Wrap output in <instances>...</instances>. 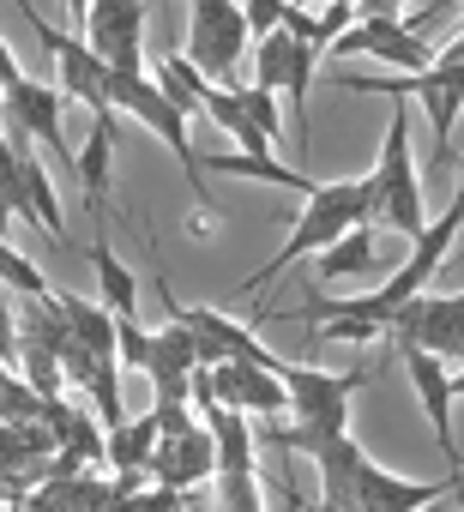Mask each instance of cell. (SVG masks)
<instances>
[{
    "label": "cell",
    "instance_id": "3957f363",
    "mask_svg": "<svg viewBox=\"0 0 464 512\" xmlns=\"http://www.w3.org/2000/svg\"><path fill=\"white\" fill-rule=\"evenodd\" d=\"M284 392H290V410H296V428H266L272 446H290V452H308L320 434H344L350 428V398L362 392L368 374H326V368H278Z\"/></svg>",
    "mask_w": 464,
    "mask_h": 512
},
{
    "label": "cell",
    "instance_id": "277c9868",
    "mask_svg": "<svg viewBox=\"0 0 464 512\" xmlns=\"http://www.w3.org/2000/svg\"><path fill=\"white\" fill-rule=\"evenodd\" d=\"M103 91H109V109H115V115H139V121L175 151V163H181V175H187V187H193V211H211V199H205V169H199V151H193V139H187V115L157 91V79H151V73H115V67H103Z\"/></svg>",
    "mask_w": 464,
    "mask_h": 512
},
{
    "label": "cell",
    "instance_id": "4dcf8cb0",
    "mask_svg": "<svg viewBox=\"0 0 464 512\" xmlns=\"http://www.w3.org/2000/svg\"><path fill=\"white\" fill-rule=\"evenodd\" d=\"M452 398H464V368H458V374H452Z\"/></svg>",
    "mask_w": 464,
    "mask_h": 512
},
{
    "label": "cell",
    "instance_id": "d6986e66",
    "mask_svg": "<svg viewBox=\"0 0 464 512\" xmlns=\"http://www.w3.org/2000/svg\"><path fill=\"white\" fill-rule=\"evenodd\" d=\"M211 175H242V181H272V187H290V193H314L320 181H308L302 169H290V163H272V157H248V151H223V157H199Z\"/></svg>",
    "mask_w": 464,
    "mask_h": 512
},
{
    "label": "cell",
    "instance_id": "ffe728a7",
    "mask_svg": "<svg viewBox=\"0 0 464 512\" xmlns=\"http://www.w3.org/2000/svg\"><path fill=\"white\" fill-rule=\"evenodd\" d=\"M151 452H157V422H151V416L121 422V428H109V434H103V458H109V470H115V476H145Z\"/></svg>",
    "mask_w": 464,
    "mask_h": 512
},
{
    "label": "cell",
    "instance_id": "ac0fdd59",
    "mask_svg": "<svg viewBox=\"0 0 464 512\" xmlns=\"http://www.w3.org/2000/svg\"><path fill=\"white\" fill-rule=\"evenodd\" d=\"M109 151H115V115H91V139L79 151V181H85V205L91 223H103V181H109Z\"/></svg>",
    "mask_w": 464,
    "mask_h": 512
},
{
    "label": "cell",
    "instance_id": "484cf974",
    "mask_svg": "<svg viewBox=\"0 0 464 512\" xmlns=\"http://www.w3.org/2000/svg\"><path fill=\"white\" fill-rule=\"evenodd\" d=\"M0 284H13L25 302H43V296H49V278H43L31 260H25V253H19L7 235H0Z\"/></svg>",
    "mask_w": 464,
    "mask_h": 512
},
{
    "label": "cell",
    "instance_id": "30bf717a",
    "mask_svg": "<svg viewBox=\"0 0 464 512\" xmlns=\"http://www.w3.org/2000/svg\"><path fill=\"white\" fill-rule=\"evenodd\" d=\"M314 61H320V49L302 43V37H290V31L278 25L272 37L254 43V85L272 91V97L284 91V97L296 103V115H302V103H308V91H314Z\"/></svg>",
    "mask_w": 464,
    "mask_h": 512
},
{
    "label": "cell",
    "instance_id": "8fae6325",
    "mask_svg": "<svg viewBox=\"0 0 464 512\" xmlns=\"http://www.w3.org/2000/svg\"><path fill=\"white\" fill-rule=\"evenodd\" d=\"M31 31H37V43L49 49V61L61 67V85H55V91H61V97H73V103H85L91 115H115V109H109V91H103V61L85 49V37L55 31L43 13L31 19Z\"/></svg>",
    "mask_w": 464,
    "mask_h": 512
},
{
    "label": "cell",
    "instance_id": "4fadbf2b",
    "mask_svg": "<svg viewBox=\"0 0 464 512\" xmlns=\"http://www.w3.org/2000/svg\"><path fill=\"white\" fill-rule=\"evenodd\" d=\"M61 91L55 85H43V79H7L0 85V115H13V133L19 139H31V145H43V151H61V163H67V139H61Z\"/></svg>",
    "mask_w": 464,
    "mask_h": 512
},
{
    "label": "cell",
    "instance_id": "52a82bcc",
    "mask_svg": "<svg viewBox=\"0 0 464 512\" xmlns=\"http://www.w3.org/2000/svg\"><path fill=\"white\" fill-rule=\"evenodd\" d=\"M85 49L115 73H145V7L139 0H91L85 13Z\"/></svg>",
    "mask_w": 464,
    "mask_h": 512
},
{
    "label": "cell",
    "instance_id": "4316f807",
    "mask_svg": "<svg viewBox=\"0 0 464 512\" xmlns=\"http://www.w3.org/2000/svg\"><path fill=\"white\" fill-rule=\"evenodd\" d=\"M217 506L223 512H260V476L254 470H217Z\"/></svg>",
    "mask_w": 464,
    "mask_h": 512
},
{
    "label": "cell",
    "instance_id": "83f0119b",
    "mask_svg": "<svg viewBox=\"0 0 464 512\" xmlns=\"http://www.w3.org/2000/svg\"><path fill=\"white\" fill-rule=\"evenodd\" d=\"M236 103H242V115H248L266 139H284V115H278V97H272V91H260V85H236Z\"/></svg>",
    "mask_w": 464,
    "mask_h": 512
},
{
    "label": "cell",
    "instance_id": "6da1fadb",
    "mask_svg": "<svg viewBox=\"0 0 464 512\" xmlns=\"http://www.w3.org/2000/svg\"><path fill=\"white\" fill-rule=\"evenodd\" d=\"M338 91H362V97H416L428 109V127H434V163L452 169V127L464 115V37L446 43L422 73H338Z\"/></svg>",
    "mask_w": 464,
    "mask_h": 512
},
{
    "label": "cell",
    "instance_id": "603a6c76",
    "mask_svg": "<svg viewBox=\"0 0 464 512\" xmlns=\"http://www.w3.org/2000/svg\"><path fill=\"white\" fill-rule=\"evenodd\" d=\"M91 266H97V290H103V302H109V314H139V278L109 253V235H103V223H97V235H91Z\"/></svg>",
    "mask_w": 464,
    "mask_h": 512
},
{
    "label": "cell",
    "instance_id": "1f68e13d",
    "mask_svg": "<svg viewBox=\"0 0 464 512\" xmlns=\"http://www.w3.org/2000/svg\"><path fill=\"white\" fill-rule=\"evenodd\" d=\"M290 7H302V13H308V7H320V0H290Z\"/></svg>",
    "mask_w": 464,
    "mask_h": 512
},
{
    "label": "cell",
    "instance_id": "5b68a950",
    "mask_svg": "<svg viewBox=\"0 0 464 512\" xmlns=\"http://www.w3.org/2000/svg\"><path fill=\"white\" fill-rule=\"evenodd\" d=\"M368 187H374V223H386V229L404 235V241H416V235L428 229L416 157H410V115H404V109L386 121V145H380V163L368 169Z\"/></svg>",
    "mask_w": 464,
    "mask_h": 512
},
{
    "label": "cell",
    "instance_id": "5bb4252c",
    "mask_svg": "<svg viewBox=\"0 0 464 512\" xmlns=\"http://www.w3.org/2000/svg\"><path fill=\"white\" fill-rule=\"evenodd\" d=\"M145 476L157 482V488H193V482H205V476H217V446H211V428L205 422H193V428H181V434H163L157 440V452H151V464H145Z\"/></svg>",
    "mask_w": 464,
    "mask_h": 512
},
{
    "label": "cell",
    "instance_id": "7c38bea8",
    "mask_svg": "<svg viewBox=\"0 0 464 512\" xmlns=\"http://www.w3.org/2000/svg\"><path fill=\"white\" fill-rule=\"evenodd\" d=\"M398 356H404V374H410V386H416V398H422V410H428V428H434V446L446 452V464H452V476L464 470V452H458V434H452V374H446V362L434 356V350H422V344H398Z\"/></svg>",
    "mask_w": 464,
    "mask_h": 512
},
{
    "label": "cell",
    "instance_id": "7402d4cb",
    "mask_svg": "<svg viewBox=\"0 0 464 512\" xmlns=\"http://www.w3.org/2000/svg\"><path fill=\"white\" fill-rule=\"evenodd\" d=\"M205 428H211V446H217V470H254V428L242 410H205Z\"/></svg>",
    "mask_w": 464,
    "mask_h": 512
},
{
    "label": "cell",
    "instance_id": "7a4b0ae2",
    "mask_svg": "<svg viewBox=\"0 0 464 512\" xmlns=\"http://www.w3.org/2000/svg\"><path fill=\"white\" fill-rule=\"evenodd\" d=\"M356 223H374V187H368V175H356V181H320V187L308 193V211H296L284 247L266 260V272L248 278V290H266L284 266H296L302 253H320L326 241H338V235L356 229Z\"/></svg>",
    "mask_w": 464,
    "mask_h": 512
},
{
    "label": "cell",
    "instance_id": "d6a6232c",
    "mask_svg": "<svg viewBox=\"0 0 464 512\" xmlns=\"http://www.w3.org/2000/svg\"><path fill=\"white\" fill-rule=\"evenodd\" d=\"M7 494H13V488H7V482H0V500H7Z\"/></svg>",
    "mask_w": 464,
    "mask_h": 512
},
{
    "label": "cell",
    "instance_id": "cb8c5ba5",
    "mask_svg": "<svg viewBox=\"0 0 464 512\" xmlns=\"http://www.w3.org/2000/svg\"><path fill=\"white\" fill-rule=\"evenodd\" d=\"M368 266H374V223H356V229H344L338 241L320 247V278H326V284L356 278V272H368Z\"/></svg>",
    "mask_w": 464,
    "mask_h": 512
},
{
    "label": "cell",
    "instance_id": "2e32d148",
    "mask_svg": "<svg viewBox=\"0 0 464 512\" xmlns=\"http://www.w3.org/2000/svg\"><path fill=\"white\" fill-rule=\"evenodd\" d=\"M193 368H199V338L181 320H169L163 332L145 338V374L157 386V404H187V374Z\"/></svg>",
    "mask_w": 464,
    "mask_h": 512
},
{
    "label": "cell",
    "instance_id": "ba28073f",
    "mask_svg": "<svg viewBox=\"0 0 464 512\" xmlns=\"http://www.w3.org/2000/svg\"><path fill=\"white\" fill-rule=\"evenodd\" d=\"M392 344H422L440 362H464V290L458 296H410L386 332Z\"/></svg>",
    "mask_w": 464,
    "mask_h": 512
},
{
    "label": "cell",
    "instance_id": "f546056e",
    "mask_svg": "<svg viewBox=\"0 0 464 512\" xmlns=\"http://www.w3.org/2000/svg\"><path fill=\"white\" fill-rule=\"evenodd\" d=\"M410 0H356V19H398Z\"/></svg>",
    "mask_w": 464,
    "mask_h": 512
},
{
    "label": "cell",
    "instance_id": "f1b7e54d",
    "mask_svg": "<svg viewBox=\"0 0 464 512\" xmlns=\"http://www.w3.org/2000/svg\"><path fill=\"white\" fill-rule=\"evenodd\" d=\"M284 13H290V0H242V19H248V37H254V43L272 37V31L284 25Z\"/></svg>",
    "mask_w": 464,
    "mask_h": 512
},
{
    "label": "cell",
    "instance_id": "8992f818",
    "mask_svg": "<svg viewBox=\"0 0 464 512\" xmlns=\"http://www.w3.org/2000/svg\"><path fill=\"white\" fill-rule=\"evenodd\" d=\"M193 25H187V61L223 91L242 85V61H248V19H242V0H187Z\"/></svg>",
    "mask_w": 464,
    "mask_h": 512
},
{
    "label": "cell",
    "instance_id": "e0dca14e",
    "mask_svg": "<svg viewBox=\"0 0 464 512\" xmlns=\"http://www.w3.org/2000/svg\"><path fill=\"white\" fill-rule=\"evenodd\" d=\"M434 494H446V482H410V476L380 470L374 458H362V470H356V512H416Z\"/></svg>",
    "mask_w": 464,
    "mask_h": 512
},
{
    "label": "cell",
    "instance_id": "d4e9b609",
    "mask_svg": "<svg viewBox=\"0 0 464 512\" xmlns=\"http://www.w3.org/2000/svg\"><path fill=\"white\" fill-rule=\"evenodd\" d=\"M205 73L187 61V55H169V61H157V91L181 109V115H199V97H205Z\"/></svg>",
    "mask_w": 464,
    "mask_h": 512
},
{
    "label": "cell",
    "instance_id": "9c48e42d",
    "mask_svg": "<svg viewBox=\"0 0 464 512\" xmlns=\"http://www.w3.org/2000/svg\"><path fill=\"white\" fill-rule=\"evenodd\" d=\"M332 55H374V61H386V67H404V73H422L428 61H434V49H428V37L422 31H410L404 19H356L350 31H338L332 37Z\"/></svg>",
    "mask_w": 464,
    "mask_h": 512
},
{
    "label": "cell",
    "instance_id": "44dd1931",
    "mask_svg": "<svg viewBox=\"0 0 464 512\" xmlns=\"http://www.w3.org/2000/svg\"><path fill=\"white\" fill-rule=\"evenodd\" d=\"M19 157H25V211L43 223L49 241L67 247V217H61V193H55V181H49V163H43L37 151H19Z\"/></svg>",
    "mask_w": 464,
    "mask_h": 512
},
{
    "label": "cell",
    "instance_id": "9a60e30c",
    "mask_svg": "<svg viewBox=\"0 0 464 512\" xmlns=\"http://www.w3.org/2000/svg\"><path fill=\"white\" fill-rule=\"evenodd\" d=\"M211 386H217L223 410H242V416H284L290 410L284 380L272 368H254V362H211Z\"/></svg>",
    "mask_w": 464,
    "mask_h": 512
}]
</instances>
